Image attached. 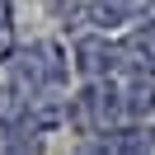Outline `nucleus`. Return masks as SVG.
<instances>
[{
  "instance_id": "f257e3e1",
  "label": "nucleus",
  "mask_w": 155,
  "mask_h": 155,
  "mask_svg": "<svg viewBox=\"0 0 155 155\" xmlns=\"http://www.w3.org/2000/svg\"><path fill=\"white\" fill-rule=\"evenodd\" d=\"M104 150H155V132L150 127H113V132H104Z\"/></svg>"
},
{
  "instance_id": "f03ea898",
  "label": "nucleus",
  "mask_w": 155,
  "mask_h": 155,
  "mask_svg": "<svg viewBox=\"0 0 155 155\" xmlns=\"http://www.w3.org/2000/svg\"><path fill=\"white\" fill-rule=\"evenodd\" d=\"M136 52L146 57V66H150V75H155V19L141 28V38H136Z\"/></svg>"
},
{
  "instance_id": "7ed1b4c3",
  "label": "nucleus",
  "mask_w": 155,
  "mask_h": 155,
  "mask_svg": "<svg viewBox=\"0 0 155 155\" xmlns=\"http://www.w3.org/2000/svg\"><path fill=\"white\" fill-rule=\"evenodd\" d=\"M10 24V0H0V28Z\"/></svg>"
}]
</instances>
